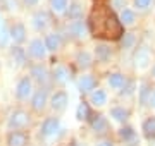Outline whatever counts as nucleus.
Listing matches in <instances>:
<instances>
[{
	"label": "nucleus",
	"mask_w": 155,
	"mask_h": 146,
	"mask_svg": "<svg viewBox=\"0 0 155 146\" xmlns=\"http://www.w3.org/2000/svg\"><path fill=\"white\" fill-rule=\"evenodd\" d=\"M31 93V83L28 79H22L19 86H17V96L19 98H28V95Z\"/></svg>",
	"instance_id": "0eeeda50"
},
{
	"label": "nucleus",
	"mask_w": 155,
	"mask_h": 146,
	"mask_svg": "<svg viewBox=\"0 0 155 146\" xmlns=\"http://www.w3.org/2000/svg\"><path fill=\"white\" fill-rule=\"evenodd\" d=\"M26 144V136L19 134V132H14V134L9 136V146H24Z\"/></svg>",
	"instance_id": "1a4fd4ad"
},
{
	"label": "nucleus",
	"mask_w": 155,
	"mask_h": 146,
	"mask_svg": "<svg viewBox=\"0 0 155 146\" xmlns=\"http://www.w3.org/2000/svg\"><path fill=\"white\" fill-rule=\"evenodd\" d=\"M59 45H61L59 34H50L48 38H47V43H45V46H47L48 50H55V48H59Z\"/></svg>",
	"instance_id": "f8f14e48"
},
{
	"label": "nucleus",
	"mask_w": 155,
	"mask_h": 146,
	"mask_svg": "<svg viewBox=\"0 0 155 146\" xmlns=\"http://www.w3.org/2000/svg\"><path fill=\"white\" fill-rule=\"evenodd\" d=\"M143 131L147 138H155V119H148L147 122L143 124Z\"/></svg>",
	"instance_id": "9b49d317"
},
{
	"label": "nucleus",
	"mask_w": 155,
	"mask_h": 146,
	"mask_svg": "<svg viewBox=\"0 0 155 146\" xmlns=\"http://www.w3.org/2000/svg\"><path fill=\"white\" fill-rule=\"evenodd\" d=\"M66 103H67V96L64 93H57L52 98V107H54V110H64Z\"/></svg>",
	"instance_id": "39448f33"
},
{
	"label": "nucleus",
	"mask_w": 155,
	"mask_h": 146,
	"mask_svg": "<svg viewBox=\"0 0 155 146\" xmlns=\"http://www.w3.org/2000/svg\"><path fill=\"white\" fill-rule=\"evenodd\" d=\"M153 74H155V69H153Z\"/></svg>",
	"instance_id": "c9c22d12"
},
{
	"label": "nucleus",
	"mask_w": 155,
	"mask_h": 146,
	"mask_svg": "<svg viewBox=\"0 0 155 146\" xmlns=\"http://www.w3.org/2000/svg\"><path fill=\"white\" fill-rule=\"evenodd\" d=\"M52 7H54V11L62 12L67 7V2L66 0H52Z\"/></svg>",
	"instance_id": "a878e982"
},
{
	"label": "nucleus",
	"mask_w": 155,
	"mask_h": 146,
	"mask_svg": "<svg viewBox=\"0 0 155 146\" xmlns=\"http://www.w3.org/2000/svg\"><path fill=\"white\" fill-rule=\"evenodd\" d=\"M93 86H95V81H93V78H90V76H84V78H81V81H79V88H81V91L93 90Z\"/></svg>",
	"instance_id": "ddd939ff"
},
{
	"label": "nucleus",
	"mask_w": 155,
	"mask_h": 146,
	"mask_svg": "<svg viewBox=\"0 0 155 146\" xmlns=\"http://www.w3.org/2000/svg\"><path fill=\"white\" fill-rule=\"evenodd\" d=\"M109 84L112 88H121L124 84V78H122L121 74H112L110 78H109Z\"/></svg>",
	"instance_id": "f3484780"
},
{
	"label": "nucleus",
	"mask_w": 155,
	"mask_h": 146,
	"mask_svg": "<svg viewBox=\"0 0 155 146\" xmlns=\"http://www.w3.org/2000/svg\"><path fill=\"white\" fill-rule=\"evenodd\" d=\"M36 2H38V0H26V4H31V5H33V4H36Z\"/></svg>",
	"instance_id": "72a5a7b5"
},
{
	"label": "nucleus",
	"mask_w": 155,
	"mask_h": 146,
	"mask_svg": "<svg viewBox=\"0 0 155 146\" xmlns=\"http://www.w3.org/2000/svg\"><path fill=\"white\" fill-rule=\"evenodd\" d=\"M12 38L16 40V41H22L24 40V28H22L21 24H17V26H14L12 28Z\"/></svg>",
	"instance_id": "a211bd4d"
},
{
	"label": "nucleus",
	"mask_w": 155,
	"mask_h": 146,
	"mask_svg": "<svg viewBox=\"0 0 155 146\" xmlns=\"http://www.w3.org/2000/svg\"><path fill=\"white\" fill-rule=\"evenodd\" d=\"M150 2H152V0H134V4H136L138 7H141V9L148 7V5H150Z\"/></svg>",
	"instance_id": "7c9ffc66"
},
{
	"label": "nucleus",
	"mask_w": 155,
	"mask_h": 146,
	"mask_svg": "<svg viewBox=\"0 0 155 146\" xmlns=\"http://www.w3.org/2000/svg\"><path fill=\"white\" fill-rule=\"evenodd\" d=\"M121 136L124 139H131V138H133V129H131V127H124V129L121 131Z\"/></svg>",
	"instance_id": "c85d7f7f"
},
{
	"label": "nucleus",
	"mask_w": 155,
	"mask_h": 146,
	"mask_svg": "<svg viewBox=\"0 0 155 146\" xmlns=\"http://www.w3.org/2000/svg\"><path fill=\"white\" fill-rule=\"evenodd\" d=\"M54 78H55V81H59V83H64L67 79V71L64 67H55L54 69Z\"/></svg>",
	"instance_id": "6ab92c4d"
},
{
	"label": "nucleus",
	"mask_w": 155,
	"mask_h": 146,
	"mask_svg": "<svg viewBox=\"0 0 155 146\" xmlns=\"http://www.w3.org/2000/svg\"><path fill=\"white\" fill-rule=\"evenodd\" d=\"M105 100H107V96H105V93H104V91L102 90H98V91H95L93 93V96H91V101H93L95 105H104V103H105Z\"/></svg>",
	"instance_id": "dca6fc26"
},
{
	"label": "nucleus",
	"mask_w": 155,
	"mask_h": 146,
	"mask_svg": "<svg viewBox=\"0 0 155 146\" xmlns=\"http://www.w3.org/2000/svg\"><path fill=\"white\" fill-rule=\"evenodd\" d=\"M122 23H124V24H133L134 23V14H133V12H131V11H127V9H126V11H122Z\"/></svg>",
	"instance_id": "b1692460"
},
{
	"label": "nucleus",
	"mask_w": 155,
	"mask_h": 146,
	"mask_svg": "<svg viewBox=\"0 0 155 146\" xmlns=\"http://www.w3.org/2000/svg\"><path fill=\"white\" fill-rule=\"evenodd\" d=\"M147 96H148V88L143 86V90H141V103H147Z\"/></svg>",
	"instance_id": "2f4dec72"
},
{
	"label": "nucleus",
	"mask_w": 155,
	"mask_h": 146,
	"mask_svg": "<svg viewBox=\"0 0 155 146\" xmlns=\"http://www.w3.org/2000/svg\"><path fill=\"white\" fill-rule=\"evenodd\" d=\"M109 14H110V11L104 5L97 7V9L91 12L90 23H91V31H93L95 36H104V29H105V23H107Z\"/></svg>",
	"instance_id": "f257e3e1"
},
{
	"label": "nucleus",
	"mask_w": 155,
	"mask_h": 146,
	"mask_svg": "<svg viewBox=\"0 0 155 146\" xmlns=\"http://www.w3.org/2000/svg\"><path fill=\"white\" fill-rule=\"evenodd\" d=\"M26 124H28V115L24 112H16L11 117V120H9V125L11 127H22Z\"/></svg>",
	"instance_id": "7ed1b4c3"
},
{
	"label": "nucleus",
	"mask_w": 155,
	"mask_h": 146,
	"mask_svg": "<svg viewBox=\"0 0 155 146\" xmlns=\"http://www.w3.org/2000/svg\"><path fill=\"white\" fill-rule=\"evenodd\" d=\"M47 21H48V16H47V14H43V12L35 16V26H36L38 29L40 28H45V26H47Z\"/></svg>",
	"instance_id": "aec40b11"
},
{
	"label": "nucleus",
	"mask_w": 155,
	"mask_h": 146,
	"mask_svg": "<svg viewBox=\"0 0 155 146\" xmlns=\"http://www.w3.org/2000/svg\"><path fill=\"white\" fill-rule=\"evenodd\" d=\"M98 146H112V144H110V143H107V141H104V143H100Z\"/></svg>",
	"instance_id": "473e14b6"
},
{
	"label": "nucleus",
	"mask_w": 155,
	"mask_h": 146,
	"mask_svg": "<svg viewBox=\"0 0 155 146\" xmlns=\"http://www.w3.org/2000/svg\"><path fill=\"white\" fill-rule=\"evenodd\" d=\"M133 43H134V34L126 33L124 34V38H122V46H124V48H129Z\"/></svg>",
	"instance_id": "bb28decb"
},
{
	"label": "nucleus",
	"mask_w": 155,
	"mask_h": 146,
	"mask_svg": "<svg viewBox=\"0 0 155 146\" xmlns=\"http://www.w3.org/2000/svg\"><path fill=\"white\" fill-rule=\"evenodd\" d=\"M69 17H72V19H76V17L81 16V7L78 5V4H72V5H69Z\"/></svg>",
	"instance_id": "393cba45"
},
{
	"label": "nucleus",
	"mask_w": 155,
	"mask_h": 146,
	"mask_svg": "<svg viewBox=\"0 0 155 146\" xmlns=\"http://www.w3.org/2000/svg\"><path fill=\"white\" fill-rule=\"evenodd\" d=\"M45 43H41L40 40H35L33 43H31V46H29V52H31V55H35V57H43L45 55Z\"/></svg>",
	"instance_id": "423d86ee"
},
{
	"label": "nucleus",
	"mask_w": 155,
	"mask_h": 146,
	"mask_svg": "<svg viewBox=\"0 0 155 146\" xmlns=\"http://www.w3.org/2000/svg\"><path fill=\"white\" fill-rule=\"evenodd\" d=\"M31 74H33L38 81H45V78H47V71H45L43 67H33Z\"/></svg>",
	"instance_id": "5701e85b"
},
{
	"label": "nucleus",
	"mask_w": 155,
	"mask_h": 146,
	"mask_svg": "<svg viewBox=\"0 0 155 146\" xmlns=\"http://www.w3.org/2000/svg\"><path fill=\"white\" fill-rule=\"evenodd\" d=\"M152 103H153V107H155V91H153V95H152Z\"/></svg>",
	"instance_id": "f704fd0d"
},
{
	"label": "nucleus",
	"mask_w": 155,
	"mask_h": 146,
	"mask_svg": "<svg viewBox=\"0 0 155 146\" xmlns=\"http://www.w3.org/2000/svg\"><path fill=\"white\" fill-rule=\"evenodd\" d=\"M110 57V48H107L105 45H98L97 46V59L100 60H107Z\"/></svg>",
	"instance_id": "2eb2a0df"
},
{
	"label": "nucleus",
	"mask_w": 155,
	"mask_h": 146,
	"mask_svg": "<svg viewBox=\"0 0 155 146\" xmlns=\"http://www.w3.org/2000/svg\"><path fill=\"white\" fill-rule=\"evenodd\" d=\"M71 33L74 34V36H78V38H83L84 34H86V26H84L81 21H78V23L71 24Z\"/></svg>",
	"instance_id": "9d476101"
},
{
	"label": "nucleus",
	"mask_w": 155,
	"mask_h": 146,
	"mask_svg": "<svg viewBox=\"0 0 155 146\" xmlns=\"http://www.w3.org/2000/svg\"><path fill=\"white\" fill-rule=\"evenodd\" d=\"M57 129H59V120H57V119H48V120H45L43 127H41V131H43L45 136L55 134Z\"/></svg>",
	"instance_id": "20e7f679"
},
{
	"label": "nucleus",
	"mask_w": 155,
	"mask_h": 146,
	"mask_svg": "<svg viewBox=\"0 0 155 146\" xmlns=\"http://www.w3.org/2000/svg\"><path fill=\"white\" fill-rule=\"evenodd\" d=\"M112 117L116 119V120H126L127 112L124 108H114V110H112Z\"/></svg>",
	"instance_id": "412c9836"
},
{
	"label": "nucleus",
	"mask_w": 155,
	"mask_h": 146,
	"mask_svg": "<svg viewBox=\"0 0 155 146\" xmlns=\"http://www.w3.org/2000/svg\"><path fill=\"white\" fill-rule=\"evenodd\" d=\"M45 101H47V93L45 91H38L36 95L33 96V107L36 110H41L45 107Z\"/></svg>",
	"instance_id": "6e6552de"
},
{
	"label": "nucleus",
	"mask_w": 155,
	"mask_h": 146,
	"mask_svg": "<svg viewBox=\"0 0 155 146\" xmlns=\"http://www.w3.org/2000/svg\"><path fill=\"white\" fill-rule=\"evenodd\" d=\"M121 34H122L121 23L117 21V17L110 12V14H109V17H107L105 29H104V36H105V38H110V40H117Z\"/></svg>",
	"instance_id": "f03ea898"
},
{
	"label": "nucleus",
	"mask_w": 155,
	"mask_h": 146,
	"mask_svg": "<svg viewBox=\"0 0 155 146\" xmlns=\"http://www.w3.org/2000/svg\"><path fill=\"white\" fill-rule=\"evenodd\" d=\"M78 62H79V65H83V67L90 65V55L86 53V52L79 53V55H78Z\"/></svg>",
	"instance_id": "cd10ccee"
},
{
	"label": "nucleus",
	"mask_w": 155,
	"mask_h": 146,
	"mask_svg": "<svg viewBox=\"0 0 155 146\" xmlns=\"http://www.w3.org/2000/svg\"><path fill=\"white\" fill-rule=\"evenodd\" d=\"M91 127H93L95 131H98V132H102V131L107 127V122L105 119L102 117V115H97V117L93 119V122H91Z\"/></svg>",
	"instance_id": "4468645a"
},
{
	"label": "nucleus",
	"mask_w": 155,
	"mask_h": 146,
	"mask_svg": "<svg viewBox=\"0 0 155 146\" xmlns=\"http://www.w3.org/2000/svg\"><path fill=\"white\" fill-rule=\"evenodd\" d=\"M14 57L17 59V64H22L24 62V55H22L21 48H14Z\"/></svg>",
	"instance_id": "c756f323"
},
{
	"label": "nucleus",
	"mask_w": 155,
	"mask_h": 146,
	"mask_svg": "<svg viewBox=\"0 0 155 146\" xmlns=\"http://www.w3.org/2000/svg\"><path fill=\"white\" fill-rule=\"evenodd\" d=\"M90 115V108L86 103H81L79 107H78V119H88Z\"/></svg>",
	"instance_id": "4be33fe9"
}]
</instances>
